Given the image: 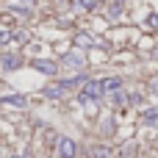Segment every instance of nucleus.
Returning a JSON list of instances; mask_svg holds the SVG:
<instances>
[{"mask_svg":"<svg viewBox=\"0 0 158 158\" xmlns=\"http://www.w3.org/2000/svg\"><path fill=\"white\" fill-rule=\"evenodd\" d=\"M92 156H94V158H108V156H111V150H108V147H94Z\"/></svg>","mask_w":158,"mask_h":158,"instance_id":"9d476101","label":"nucleus"},{"mask_svg":"<svg viewBox=\"0 0 158 158\" xmlns=\"http://www.w3.org/2000/svg\"><path fill=\"white\" fill-rule=\"evenodd\" d=\"M31 67H33V69H39V72H44V75H56V72H58V64H53V61H44V58H36V61H31Z\"/></svg>","mask_w":158,"mask_h":158,"instance_id":"f03ea898","label":"nucleus"},{"mask_svg":"<svg viewBox=\"0 0 158 158\" xmlns=\"http://www.w3.org/2000/svg\"><path fill=\"white\" fill-rule=\"evenodd\" d=\"M125 158H133V156H125Z\"/></svg>","mask_w":158,"mask_h":158,"instance_id":"dca6fc26","label":"nucleus"},{"mask_svg":"<svg viewBox=\"0 0 158 158\" xmlns=\"http://www.w3.org/2000/svg\"><path fill=\"white\" fill-rule=\"evenodd\" d=\"M56 144H58V156L61 158H75V153H78V144L72 139H67V136H61Z\"/></svg>","mask_w":158,"mask_h":158,"instance_id":"f257e3e1","label":"nucleus"},{"mask_svg":"<svg viewBox=\"0 0 158 158\" xmlns=\"http://www.w3.org/2000/svg\"><path fill=\"white\" fill-rule=\"evenodd\" d=\"M150 25H158V11H156V14H150Z\"/></svg>","mask_w":158,"mask_h":158,"instance_id":"4468645a","label":"nucleus"},{"mask_svg":"<svg viewBox=\"0 0 158 158\" xmlns=\"http://www.w3.org/2000/svg\"><path fill=\"white\" fill-rule=\"evenodd\" d=\"M64 64H67V67H75V69H81V67L86 64V58H83L81 53H67V56H64Z\"/></svg>","mask_w":158,"mask_h":158,"instance_id":"39448f33","label":"nucleus"},{"mask_svg":"<svg viewBox=\"0 0 158 158\" xmlns=\"http://www.w3.org/2000/svg\"><path fill=\"white\" fill-rule=\"evenodd\" d=\"M64 92H67V89H64L61 83H58V86H47V89H44V97H61Z\"/></svg>","mask_w":158,"mask_h":158,"instance_id":"1a4fd4ad","label":"nucleus"},{"mask_svg":"<svg viewBox=\"0 0 158 158\" xmlns=\"http://www.w3.org/2000/svg\"><path fill=\"white\" fill-rule=\"evenodd\" d=\"M3 106H14V108H25L28 100L22 94H3Z\"/></svg>","mask_w":158,"mask_h":158,"instance_id":"20e7f679","label":"nucleus"},{"mask_svg":"<svg viewBox=\"0 0 158 158\" xmlns=\"http://www.w3.org/2000/svg\"><path fill=\"white\" fill-rule=\"evenodd\" d=\"M78 3H81L83 8H94V6H97V0H78Z\"/></svg>","mask_w":158,"mask_h":158,"instance_id":"9b49d317","label":"nucleus"},{"mask_svg":"<svg viewBox=\"0 0 158 158\" xmlns=\"http://www.w3.org/2000/svg\"><path fill=\"white\" fill-rule=\"evenodd\" d=\"M14 158H25V156H14Z\"/></svg>","mask_w":158,"mask_h":158,"instance_id":"2eb2a0df","label":"nucleus"},{"mask_svg":"<svg viewBox=\"0 0 158 158\" xmlns=\"http://www.w3.org/2000/svg\"><path fill=\"white\" fill-rule=\"evenodd\" d=\"M142 119H144V125H150V128H158V108H147V111L142 114Z\"/></svg>","mask_w":158,"mask_h":158,"instance_id":"423d86ee","label":"nucleus"},{"mask_svg":"<svg viewBox=\"0 0 158 158\" xmlns=\"http://www.w3.org/2000/svg\"><path fill=\"white\" fill-rule=\"evenodd\" d=\"M6 42H11V33H8V31H3V33H0V44H6Z\"/></svg>","mask_w":158,"mask_h":158,"instance_id":"f8f14e48","label":"nucleus"},{"mask_svg":"<svg viewBox=\"0 0 158 158\" xmlns=\"http://www.w3.org/2000/svg\"><path fill=\"white\" fill-rule=\"evenodd\" d=\"M75 44H78V47H92L94 39H92L89 33H75Z\"/></svg>","mask_w":158,"mask_h":158,"instance_id":"6e6552de","label":"nucleus"},{"mask_svg":"<svg viewBox=\"0 0 158 158\" xmlns=\"http://www.w3.org/2000/svg\"><path fill=\"white\" fill-rule=\"evenodd\" d=\"M100 86H103V94H114V92L122 89V81L119 78H106V81H100Z\"/></svg>","mask_w":158,"mask_h":158,"instance_id":"7ed1b4c3","label":"nucleus"},{"mask_svg":"<svg viewBox=\"0 0 158 158\" xmlns=\"http://www.w3.org/2000/svg\"><path fill=\"white\" fill-rule=\"evenodd\" d=\"M17 42H28V33L25 31H17Z\"/></svg>","mask_w":158,"mask_h":158,"instance_id":"ddd939ff","label":"nucleus"},{"mask_svg":"<svg viewBox=\"0 0 158 158\" xmlns=\"http://www.w3.org/2000/svg\"><path fill=\"white\" fill-rule=\"evenodd\" d=\"M0 64H3V69H17V67L22 64V58H19V56H3Z\"/></svg>","mask_w":158,"mask_h":158,"instance_id":"0eeeda50","label":"nucleus"}]
</instances>
